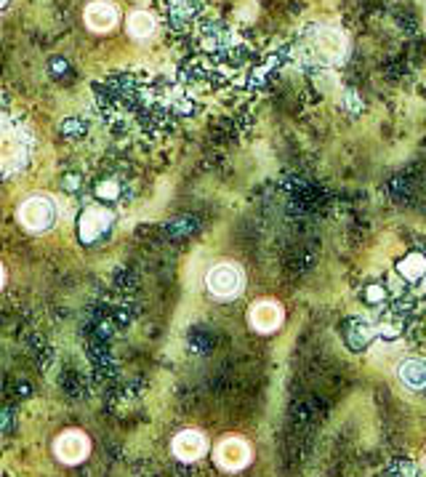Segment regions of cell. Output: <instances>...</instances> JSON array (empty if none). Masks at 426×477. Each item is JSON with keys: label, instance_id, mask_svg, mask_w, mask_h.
<instances>
[{"label": "cell", "instance_id": "obj_1", "mask_svg": "<svg viewBox=\"0 0 426 477\" xmlns=\"http://www.w3.org/2000/svg\"><path fill=\"white\" fill-rule=\"evenodd\" d=\"M307 51L323 64H339L346 56V37L330 27H312L307 35Z\"/></svg>", "mask_w": 426, "mask_h": 477}, {"label": "cell", "instance_id": "obj_2", "mask_svg": "<svg viewBox=\"0 0 426 477\" xmlns=\"http://www.w3.org/2000/svg\"><path fill=\"white\" fill-rule=\"evenodd\" d=\"M205 286H208V290L216 299H232L245 286L242 283V270H240L238 264H229V261L216 264V267H211L208 275H205Z\"/></svg>", "mask_w": 426, "mask_h": 477}, {"label": "cell", "instance_id": "obj_3", "mask_svg": "<svg viewBox=\"0 0 426 477\" xmlns=\"http://www.w3.org/2000/svg\"><path fill=\"white\" fill-rule=\"evenodd\" d=\"M56 219V205L48 195H33L24 203L19 205V222L24 224L33 232H43L48 229Z\"/></svg>", "mask_w": 426, "mask_h": 477}, {"label": "cell", "instance_id": "obj_4", "mask_svg": "<svg viewBox=\"0 0 426 477\" xmlns=\"http://www.w3.org/2000/svg\"><path fill=\"white\" fill-rule=\"evenodd\" d=\"M27 155H30V137L21 134V128L14 131L11 125H6V134H3V168H6V173L24 168Z\"/></svg>", "mask_w": 426, "mask_h": 477}, {"label": "cell", "instance_id": "obj_5", "mask_svg": "<svg viewBox=\"0 0 426 477\" xmlns=\"http://www.w3.org/2000/svg\"><path fill=\"white\" fill-rule=\"evenodd\" d=\"M88 451H91V440L78 429H69L64 435H59L53 443L56 459L64 461V464H80L88 456Z\"/></svg>", "mask_w": 426, "mask_h": 477}, {"label": "cell", "instance_id": "obj_6", "mask_svg": "<svg viewBox=\"0 0 426 477\" xmlns=\"http://www.w3.org/2000/svg\"><path fill=\"white\" fill-rule=\"evenodd\" d=\"M216 461H219V467L227 469V472H238V469L251 464V448H248L245 440H240V437H227L216 448Z\"/></svg>", "mask_w": 426, "mask_h": 477}, {"label": "cell", "instance_id": "obj_7", "mask_svg": "<svg viewBox=\"0 0 426 477\" xmlns=\"http://www.w3.org/2000/svg\"><path fill=\"white\" fill-rule=\"evenodd\" d=\"M170 451H173V456L179 461H197L208 453V440H205L203 432H197V429H184V432H179L173 437Z\"/></svg>", "mask_w": 426, "mask_h": 477}, {"label": "cell", "instance_id": "obj_8", "mask_svg": "<svg viewBox=\"0 0 426 477\" xmlns=\"http://www.w3.org/2000/svg\"><path fill=\"white\" fill-rule=\"evenodd\" d=\"M109 224H112V214L107 208H99V205L85 208L83 214H80V222H78L80 240L83 243H96L109 229Z\"/></svg>", "mask_w": 426, "mask_h": 477}, {"label": "cell", "instance_id": "obj_9", "mask_svg": "<svg viewBox=\"0 0 426 477\" xmlns=\"http://www.w3.org/2000/svg\"><path fill=\"white\" fill-rule=\"evenodd\" d=\"M118 24V6L109 0H94L85 8V27L94 33H109Z\"/></svg>", "mask_w": 426, "mask_h": 477}, {"label": "cell", "instance_id": "obj_10", "mask_svg": "<svg viewBox=\"0 0 426 477\" xmlns=\"http://www.w3.org/2000/svg\"><path fill=\"white\" fill-rule=\"evenodd\" d=\"M248 318H251V325H254L256 331L272 333V331H277V328L283 325V318H285V315H283V307H280L277 302H258V304L251 307Z\"/></svg>", "mask_w": 426, "mask_h": 477}, {"label": "cell", "instance_id": "obj_11", "mask_svg": "<svg viewBox=\"0 0 426 477\" xmlns=\"http://www.w3.org/2000/svg\"><path fill=\"white\" fill-rule=\"evenodd\" d=\"M397 376H400V381L408 387V390H424L426 387V360L421 358H408L400 363V368H397Z\"/></svg>", "mask_w": 426, "mask_h": 477}, {"label": "cell", "instance_id": "obj_12", "mask_svg": "<svg viewBox=\"0 0 426 477\" xmlns=\"http://www.w3.org/2000/svg\"><path fill=\"white\" fill-rule=\"evenodd\" d=\"M373 336H378L375 325L365 323V320H352L349 328H346V341H349L352 349H365L373 341Z\"/></svg>", "mask_w": 426, "mask_h": 477}, {"label": "cell", "instance_id": "obj_13", "mask_svg": "<svg viewBox=\"0 0 426 477\" xmlns=\"http://www.w3.org/2000/svg\"><path fill=\"white\" fill-rule=\"evenodd\" d=\"M397 275H400V277H405V280H410V283L421 280V277L426 275V256L424 254H408L405 259H400V261H397Z\"/></svg>", "mask_w": 426, "mask_h": 477}, {"label": "cell", "instance_id": "obj_14", "mask_svg": "<svg viewBox=\"0 0 426 477\" xmlns=\"http://www.w3.org/2000/svg\"><path fill=\"white\" fill-rule=\"evenodd\" d=\"M154 27H157V21L150 11H134L128 17V33L134 37H150L154 33Z\"/></svg>", "mask_w": 426, "mask_h": 477}, {"label": "cell", "instance_id": "obj_15", "mask_svg": "<svg viewBox=\"0 0 426 477\" xmlns=\"http://www.w3.org/2000/svg\"><path fill=\"white\" fill-rule=\"evenodd\" d=\"M96 195L102 198V200H118V195H120V187L109 179V182H99L96 184Z\"/></svg>", "mask_w": 426, "mask_h": 477}, {"label": "cell", "instance_id": "obj_16", "mask_svg": "<svg viewBox=\"0 0 426 477\" xmlns=\"http://www.w3.org/2000/svg\"><path fill=\"white\" fill-rule=\"evenodd\" d=\"M365 299H368L371 304H378V302H384V288H381V286H371V288L365 290Z\"/></svg>", "mask_w": 426, "mask_h": 477}, {"label": "cell", "instance_id": "obj_17", "mask_svg": "<svg viewBox=\"0 0 426 477\" xmlns=\"http://www.w3.org/2000/svg\"><path fill=\"white\" fill-rule=\"evenodd\" d=\"M346 104H349V110H352V112H360V110H362V104L357 102L355 91H346Z\"/></svg>", "mask_w": 426, "mask_h": 477}, {"label": "cell", "instance_id": "obj_18", "mask_svg": "<svg viewBox=\"0 0 426 477\" xmlns=\"http://www.w3.org/2000/svg\"><path fill=\"white\" fill-rule=\"evenodd\" d=\"M62 128H64V131H75V137H78V134H83V125H80L78 120H67Z\"/></svg>", "mask_w": 426, "mask_h": 477}, {"label": "cell", "instance_id": "obj_19", "mask_svg": "<svg viewBox=\"0 0 426 477\" xmlns=\"http://www.w3.org/2000/svg\"><path fill=\"white\" fill-rule=\"evenodd\" d=\"M8 3H11V0H3V8H8Z\"/></svg>", "mask_w": 426, "mask_h": 477}]
</instances>
